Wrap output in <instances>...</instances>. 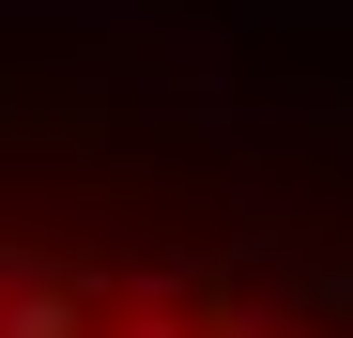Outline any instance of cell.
I'll list each match as a JSON object with an SVG mask.
<instances>
[{"instance_id":"obj_1","label":"cell","mask_w":353,"mask_h":338,"mask_svg":"<svg viewBox=\"0 0 353 338\" xmlns=\"http://www.w3.org/2000/svg\"><path fill=\"white\" fill-rule=\"evenodd\" d=\"M0 338H92V292L46 277V261H16V277H0Z\"/></svg>"}]
</instances>
